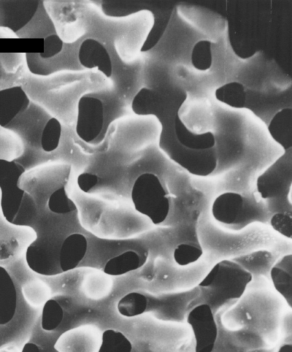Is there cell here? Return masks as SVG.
<instances>
[{
    "instance_id": "cell-1",
    "label": "cell",
    "mask_w": 292,
    "mask_h": 352,
    "mask_svg": "<svg viewBox=\"0 0 292 352\" xmlns=\"http://www.w3.org/2000/svg\"><path fill=\"white\" fill-rule=\"evenodd\" d=\"M291 78L273 58L258 51L240 56L234 83L245 96V107L269 125L280 112L291 108Z\"/></svg>"
},
{
    "instance_id": "cell-2",
    "label": "cell",
    "mask_w": 292,
    "mask_h": 352,
    "mask_svg": "<svg viewBox=\"0 0 292 352\" xmlns=\"http://www.w3.org/2000/svg\"><path fill=\"white\" fill-rule=\"evenodd\" d=\"M161 151L191 175L207 177L216 168L218 157L211 135H194L183 126L177 115L175 131L161 135Z\"/></svg>"
},
{
    "instance_id": "cell-3",
    "label": "cell",
    "mask_w": 292,
    "mask_h": 352,
    "mask_svg": "<svg viewBox=\"0 0 292 352\" xmlns=\"http://www.w3.org/2000/svg\"><path fill=\"white\" fill-rule=\"evenodd\" d=\"M212 213L218 222L234 230H242L253 223H268L272 214L260 197L236 192L219 195L212 204Z\"/></svg>"
},
{
    "instance_id": "cell-4",
    "label": "cell",
    "mask_w": 292,
    "mask_h": 352,
    "mask_svg": "<svg viewBox=\"0 0 292 352\" xmlns=\"http://www.w3.org/2000/svg\"><path fill=\"white\" fill-rule=\"evenodd\" d=\"M291 148L287 149L256 180L259 197L271 214L291 212L290 192L292 183Z\"/></svg>"
},
{
    "instance_id": "cell-5",
    "label": "cell",
    "mask_w": 292,
    "mask_h": 352,
    "mask_svg": "<svg viewBox=\"0 0 292 352\" xmlns=\"http://www.w3.org/2000/svg\"><path fill=\"white\" fill-rule=\"evenodd\" d=\"M251 279V274L241 265L223 260L213 266L199 287L203 296L223 302L240 297Z\"/></svg>"
},
{
    "instance_id": "cell-6",
    "label": "cell",
    "mask_w": 292,
    "mask_h": 352,
    "mask_svg": "<svg viewBox=\"0 0 292 352\" xmlns=\"http://www.w3.org/2000/svg\"><path fill=\"white\" fill-rule=\"evenodd\" d=\"M131 199L135 209L146 216L155 225L163 223L170 210V201L159 177L150 173L137 177L132 190Z\"/></svg>"
},
{
    "instance_id": "cell-7",
    "label": "cell",
    "mask_w": 292,
    "mask_h": 352,
    "mask_svg": "<svg viewBox=\"0 0 292 352\" xmlns=\"http://www.w3.org/2000/svg\"><path fill=\"white\" fill-rule=\"evenodd\" d=\"M25 171L19 162L0 159V210L10 223H13L25 197V192L19 186Z\"/></svg>"
},
{
    "instance_id": "cell-8",
    "label": "cell",
    "mask_w": 292,
    "mask_h": 352,
    "mask_svg": "<svg viewBox=\"0 0 292 352\" xmlns=\"http://www.w3.org/2000/svg\"><path fill=\"white\" fill-rule=\"evenodd\" d=\"M36 236L30 226L8 221L0 210V265H9L23 257L27 248Z\"/></svg>"
},
{
    "instance_id": "cell-9",
    "label": "cell",
    "mask_w": 292,
    "mask_h": 352,
    "mask_svg": "<svg viewBox=\"0 0 292 352\" xmlns=\"http://www.w3.org/2000/svg\"><path fill=\"white\" fill-rule=\"evenodd\" d=\"M61 244H54L52 239L38 238L27 248L24 259L29 269L40 275L52 276L63 273L59 263Z\"/></svg>"
},
{
    "instance_id": "cell-10",
    "label": "cell",
    "mask_w": 292,
    "mask_h": 352,
    "mask_svg": "<svg viewBox=\"0 0 292 352\" xmlns=\"http://www.w3.org/2000/svg\"><path fill=\"white\" fill-rule=\"evenodd\" d=\"M104 124V108L100 100L83 96L78 103L76 132L84 142L90 143L98 137Z\"/></svg>"
},
{
    "instance_id": "cell-11",
    "label": "cell",
    "mask_w": 292,
    "mask_h": 352,
    "mask_svg": "<svg viewBox=\"0 0 292 352\" xmlns=\"http://www.w3.org/2000/svg\"><path fill=\"white\" fill-rule=\"evenodd\" d=\"M196 339V352H212L217 336L216 325L208 305H201L188 316Z\"/></svg>"
},
{
    "instance_id": "cell-12",
    "label": "cell",
    "mask_w": 292,
    "mask_h": 352,
    "mask_svg": "<svg viewBox=\"0 0 292 352\" xmlns=\"http://www.w3.org/2000/svg\"><path fill=\"white\" fill-rule=\"evenodd\" d=\"M39 6L37 0H0V27L16 33L33 19Z\"/></svg>"
},
{
    "instance_id": "cell-13",
    "label": "cell",
    "mask_w": 292,
    "mask_h": 352,
    "mask_svg": "<svg viewBox=\"0 0 292 352\" xmlns=\"http://www.w3.org/2000/svg\"><path fill=\"white\" fill-rule=\"evenodd\" d=\"M75 45V43H67L65 50L63 48L60 54L49 59L41 58L37 53H27L29 70L35 75L45 76L71 65L76 60Z\"/></svg>"
},
{
    "instance_id": "cell-14",
    "label": "cell",
    "mask_w": 292,
    "mask_h": 352,
    "mask_svg": "<svg viewBox=\"0 0 292 352\" xmlns=\"http://www.w3.org/2000/svg\"><path fill=\"white\" fill-rule=\"evenodd\" d=\"M79 63L87 69L98 68L106 78L112 75L111 57L104 45L93 38L84 40L78 47Z\"/></svg>"
},
{
    "instance_id": "cell-15",
    "label": "cell",
    "mask_w": 292,
    "mask_h": 352,
    "mask_svg": "<svg viewBox=\"0 0 292 352\" xmlns=\"http://www.w3.org/2000/svg\"><path fill=\"white\" fill-rule=\"evenodd\" d=\"M30 99L21 86L0 90V126L8 125L29 106Z\"/></svg>"
},
{
    "instance_id": "cell-16",
    "label": "cell",
    "mask_w": 292,
    "mask_h": 352,
    "mask_svg": "<svg viewBox=\"0 0 292 352\" xmlns=\"http://www.w3.org/2000/svg\"><path fill=\"white\" fill-rule=\"evenodd\" d=\"M87 250L86 237L80 233L67 236L62 242L59 263L63 273L75 269L85 257Z\"/></svg>"
},
{
    "instance_id": "cell-17",
    "label": "cell",
    "mask_w": 292,
    "mask_h": 352,
    "mask_svg": "<svg viewBox=\"0 0 292 352\" xmlns=\"http://www.w3.org/2000/svg\"><path fill=\"white\" fill-rule=\"evenodd\" d=\"M16 308V291L10 272L0 265V324L8 323Z\"/></svg>"
},
{
    "instance_id": "cell-18",
    "label": "cell",
    "mask_w": 292,
    "mask_h": 352,
    "mask_svg": "<svg viewBox=\"0 0 292 352\" xmlns=\"http://www.w3.org/2000/svg\"><path fill=\"white\" fill-rule=\"evenodd\" d=\"M291 254L283 256L271 269L270 275L276 290L289 302L291 299Z\"/></svg>"
},
{
    "instance_id": "cell-19",
    "label": "cell",
    "mask_w": 292,
    "mask_h": 352,
    "mask_svg": "<svg viewBox=\"0 0 292 352\" xmlns=\"http://www.w3.org/2000/svg\"><path fill=\"white\" fill-rule=\"evenodd\" d=\"M142 265L139 255L128 250L110 258L104 265V272L111 276H120L138 269Z\"/></svg>"
},
{
    "instance_id": "cell-20",
    "label": "cell",
    "mask_w": 292,
    "mask_h": 352,
    "mask_svg": "<svg viewBox=\"0 0 292 352\" xmlns=\"http://www.w3.org/2000/svg\"><path fill=\"white\" fill-rule=\"evenodd\" d=\"M147 307L146 296L138 292H130L120 298L117 305L120 315L131 318L142 314Z\"/></svg>"
},
{
    "instance_id": "cell-21",
    "label": "cell",
    "mask_w": 292,
    "mask_h": 352,
    "mask_svg": "<svg viewBox=\"0 0 292 352\" xmlns=\"http://www.w3.org/2000/svg\"><path fill=\"white\" fill-rule=\"evenodd\" d=\"M130 340L120 331L106 329L102 335V342L98 352H131Z\"/></svg>"
},
{
    "instance_id": "cell-22",
    "label": "cell",
    "mask_w": 292,
    "mask_h": 352,
    "mask_svg": "<svg viewBox=\"0 0 292 352\" xmlns=\"http://www.w3.org/2000/svg\"><path fill=\"white\" fill-rule=\"evenodd\" d=\"M49 210L57 214H65L76 210L74 201L69 197L64 186L55 190L47 200Z\"/></svg>"
},
{
    "instance_id": "cell-23",
    "label": "cell",
    "mask_w": 292,
    "mask_h": 352,
    "mask_svg": "<svg viewBox=\"0 0 292 352\" xmlns=\"http://www.w3.org/2000/svg\"><path fill=\"white\" fill-rule=\"evenodd\" d=\"M62 126L58 119L50 118L45 124L41 138L42 149L50 153L55 151L59 146Z\"/></svg>"
},
{
    "instance_id": "cell-24",
    "label": "cell",
    "mask_w": 292,
    "mask_h": 352,
    "mask_svg": "<svg viewBox=\"0 0 292 352\" xmlns=\"http://www.w3.org/2000/svg\"><path fill=\"white\" fill-rule=\"evenodd\" d=\"M63 311L60 304L54 299H48L43 305L41 327L45 331H53L61 323Z\"/></svg>"
},
{
    "instance_id": "cell-25",
    "label": "cell",
    "mask_w": 292,
    "mask_h": 352,
    "mask_svg": "<svg viewBox=\"0 0 292 352\" xmlns=\"http://www.w3.org/2000/svg\"><path fill=\"white\" fill-rule=\"evenodd\" d=\"M203 254L202 248L192 243H182L174 250L175 261L181 266H186L197 261Z\"/></svg>"
},
{
    "instance_id": "cell-26",
    "label": "cell",
    "mask_w": 292,
    "mask_h": 352,
    "mask_svg": "<svg viewBox=\"0 0 292 352\" xmlns=\"http://www.w3.org/2000/svg\"><path fill=\"white\" fill-rule=\"evenodd\" d=\"M271 227L282 236L291 239V212H277L271 214L269 221Z\"/></svg>"
},
{
    "instance_id": "cell-27",
    "label": "cell",
    "mask_w": 292,
    "mask_h": 352,
    "mask_svg": "<svg viewBox=\"0 0 292 352\" xmlns=\"http://www.w3.org/2000/svg\"><path fill=\"white\" fill-rule=\"evenodd\" d=\"M63 46L64 43L59 36L49 34L43 40V51L38 54L39 56L43 59L52 58L62 52Z\"/></svg>"
},
{
    "instance_id": "cell-28",
    "label": "cell",
    "mask_w": 292,
    "mask_h": 352,
    "mask_svg": "<svg viewBox=\"0 0 292 352\" xmlns=\"http://www.w3.org/2000/svg\"><path fill=\"white\" fill-rule=\"evenodd\" d=\"M98 180V177L96 175L82 173L77 177V184L81 191L88 192L97 184Z\"/></svg>"
},
{
    "instance_id": "cell-29",
    "label": "cell",
    "mask_w": 292,
    "mask_h": 352,
    "mask_svg": "<svg viewBox=\"0 0 292 352\" xmlns=\"http://www.w3.org/2000/svg\"><path fill=\"white\" fill-rule=\"evenodd\" d=\"M21 352H40V349L36 344L27 342L23 345Z\"/></svg>"
},
{
    "instance_id": "cell-30",
    "label": "cell",
    "mask_w": 292,
    "mask_h": 352,
    "mask_svg": "<svg viewBox=\"0 0 292 352\" xmlns=\"http://www.w3.org/2000/svg\"><path fill=\"white\" fill-rule=\"evenodd\" d=\"M0 352H21V350L16 345L8 344L1 347Z\"/></svg>"
}]
</instances>
